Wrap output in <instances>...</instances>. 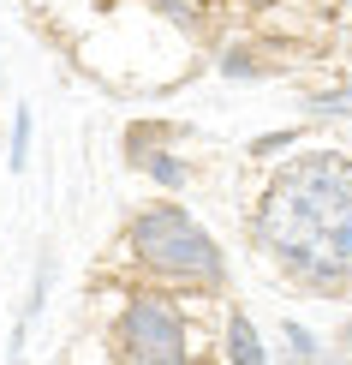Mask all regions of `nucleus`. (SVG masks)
Returning <instances> with one entry per match:
<instances>
[{
    "mask_svg": "<svg viewBox=\"0 0 352 365\" xmlns=\"http://www.w3.org/2000/svg\"><path fill=\"white\" fill-rule=\"evenodd\" d=\"M156 138H161L156 126H132V162H137V168H144L149 180H156V186L179 192V186H186V180H191V168H186V162L174 156V150H161Z\"/></svg>",
    "mask_w": 352,
    "mask_h": 365,
    "instance_id": "4",
    "label": "nucleus"
},
{
    "mask_svg": "<svg viewBox=\"0 0 352 365\" xmlns=\"http://www.w3.org/2000/svg\"><path fill=\"white\" fill-rule=\"evenodd\" d=\"M281 336H287V354H293V359H316V354H323V341H316L304 324H281Z\"/></svg>",
    "mask_w": 352,
    "mask_h": 365,
    "instance_id": "7",
    "label": "nucleus"
},
{
    "mask_svg": "<svg viewBox=\"0 0 352 365\" xmlns=\"http://www.w3.org/2000/svg\"><path fill=\"white\" fill-rule=\"evenodd\" d=\"M251 240L304 294H352V156L304 150L263 186Z\"/></svg>",
    "mask_w": 352,
    "mask_h": 365,
    "instance_id": "1",
    "label": "nucleus"
},
{
    "mask_svg": "<svg viewBox=\"0 0 352 365\" xmlns=\"http://www.w3.org/2000/svg\"><path fill=\"white\" fill-rule=\"evenodd\" d=\"M287 144H299V132H269V138L251 144V156H274V150H287Z\"/></svg>",
    "mask_w": 352,
    "mask_h": 365,
    "instance_id": "10",
    "label": "nucleus"
},
{
    "mask_svg": "<svg viewBox=\"0 0 352 365\" xmlns=\"http://www.w3.org/2000/svg\"><path fill=\"white\" fill-rule=\"evenodd\" d=\"M311 114H316V120H352V84H341V90H323V96H311Z\"/></svg>",
    "mask_w": 352,
    "mask_h": 365,
    "instance_id": "6",
    "label": "nucleus"
},
{
    "mask_svg": "<svg viewBox=\"0 0 352 365\" xmlns=\"http://www.w3.org/2000/svg\"><path fill=\"white\" fill-rule=\"evenodd\" d=\"M30 162V108H18V120H12V174H24Z\"/></svg>",
    "mask_w": 352,
    "mask_h": 365,
    "instance_id": "8",
    "label": "nucleus"
},
{
    "mask_svg": "<svg viewBox=\"0 0 352 365\" xmlns=\"http://www.w3.org/2000/svg\"><path fill=\"white\" fill-rule=\"evenodd\" d=\"M114 359H126V365H186L191 359V324L167 287H137L119 306Z\"/></svg>",
    "mask_w": 352,
    "mask_h": 365,
    "instance_id": "3",
    "label": "nucleus"
},
{
    "mask_svg": "<svg viewBox=\"0 0 352 365\" xmlns=\"http://www.w3.org/2000/svg\"><path fill=\"white\" fill-rule=\"evenodd\" d=\"M126 257L149 276V287L167 294H221L227 287V257L209 240V227L179 204H149L126 227Z\"/></svg>",
    "mask_w": 352,
    "mask_h": 365,
    "instance_id": "2",
    "label": "nucleus"
},
{
    "mask_svg": "<svg viewBox=\"0 0 352 365\" xmlns=\"http://www.w3.org/2000/svg\"><path fill=\"white\" fill-rule=\"evenodd\" d=\"M227 359H233V365H263V359H269L263 336H257V324H251L245 312L227 317Z\"/></svg>",
    "mask_w": 352,
    "mask_h": 365,
    "instance_id": "5",
    "label": "nucleus"
},
{
    "mask_svg": "<svg viewBox=\"0 0 352 365\" xmlns=\"http://www.w3.org/2000/svg\"><path fill=\"white\" fill-rule=\"evenodd\" d=\"M221 72H227V78H263V66H257V54H245V48H227Z\"/></svg>",
    "mask_w": 352,
    "mask_h": 365,
    "instance_id": "9",
    "label": "nucleus"
}]
</instances>
